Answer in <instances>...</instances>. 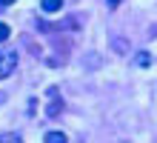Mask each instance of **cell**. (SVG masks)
<instances>
[{"instance_id": "obj_1", "label": "cell", "mask_w": 157, "mask_h": 143, "mask_svg": "<svg viewBox=\"0 0 157 143\" xmlns=\"http://www.w3.org/2000/svg\"><path fill=\"white\" fill-rule=\"evenodd\" d=\"M14 69H17V54L12 49H0V80L14 74Z\"/></svg>"}, {"instance_id": "obj_4", "label": "cell", "mask_w": 157, "mask_h": 143, "mask_svg": "<svg viewBox=\"0 0 157 143\" xmlns=\"http://www.w3.org/2000/svg\"><path fill=\"white\" fill-rule=\"evenodd\" d=\"M134 66H137V69H149V66H151V54L149 52H137L134 54Z\"/></svg>"}, {"instance_id": "obj_9", "label": "cell", "mask_w": 157, "mask_h": 143, "mask_svg": "<svg viewBox=\"0 0 157 143\" xmlns=\"http://www.w3.org/2000/svg\"><path fill=\"white\" fill-rule=\"evenodd\" d=\"M106 3H109V9H117V6H120V0H106Z\"/></svg>"}, {"instance_id": "obj_7", "label": "cell", "mask_w": 157, "mask_h": 143, "mask_svg": "<svg viewBox=\"0 0 157 143\" xmlns=\"http://www.w3.org/2000/svg\"><path fill=\"white\" fill-rule=\"evenodd\" d=\"M9 34H12V29H9L6 23H0V43H6V40H9Z\"/></svg>"}, {"instance_id": "obj_10", "label": "cell", "mask_w": 157, "mask_h": 143, "mask_svg": "<svg viewBox=\"0 0 157 143\" xmlns=\"http://www.w3.org/2000/svg\"><path fill=\"white\" fill-rule=\"evenodd\" d=\"M0 3H3V6H12V3H14V0H0Z\"/></svg>"}, {"instance_id": "obj_6", "label": "cell", "mask_w": 157, "mask_h": 143, "mask_svg": "<svg viewBox=\"0 0 157 143\" xmlns=\"http://www.w3.org/2000/svg\"><path fill=\"white\" fill-rule=\"evenodd\" d=\"M114 52H117V54H123V52H128V43L123 40V37H120V40H114Z\"/></svg>"}, {"instance_id": "obj_2", "label": "cell", "mask_w": 157, "mask_h": 143, "mask_svg": "<svg viewBox=\"0 0 157 143\" xmlns=\"http://www.w3.org/2000/svg\"><path fill=\"white\" fill-rule=\"evenodd\" d=\"M46 97H49V106H46V114H49V117H54V114H60V112H63V100H60L57 86H52V89L46 92Z\"/></svg>"}, {"instance_id": "obj_8", "label": "cell", "mask_w": 157, "mask_h": 143, "mask_svg": "<svg viewBox=\"0 0 157 143\" xmlns=\"http://www.w3.org/2000/svg\"><path fill=\"white\" fill-rule=\"evenodd\" d=\"M6 140H12V143H20L23 137H20V135H0V143H6Z\"/></svg>"}, {"instance_id": "obj_3", "label": "cell", "mask_w": 157, "mask_h": 143, "mask_svg": "<svg viewBox=\"0 0 157 143\" xmlns=\"http://www.w3.org/2000/svg\"><path fill=\"white\" fill-rule=\"evenodd\" d=\"M40 9L46 14H52V12H60L63 9V0H40Z\"/></svg>"}, {"instance_id": "obj_5", "label": "cell", "mask_w": 157, "mask_h": 143, "mask_svg": "<svg viewBox=\"0 0 157 143\" xmlns=\"http://www.w3.org/2000/svg\"><path fill=\"white\" fill-rule=\"evenodd\" d=\"M43 140H46V143H66L69 137L63 135V132H49V135H43Z\"/></svg>"}]
</instances>
